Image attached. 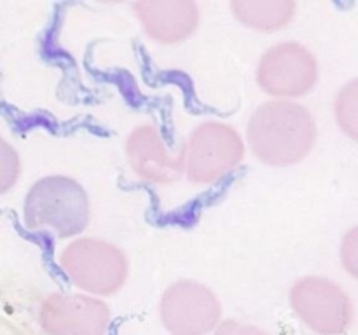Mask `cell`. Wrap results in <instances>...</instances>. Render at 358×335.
Here are the masks:
<instances>
[{
    "instance_id": "cell-1",
    "label": "cell",
    "mask_w": 358,
    "mask_h": 335,
    "mask_svg": "<svg viewBox=\"0 0 358 335\" xmlns=\"http://www.w3.org/2000/svg\"><path fill=\"white\" fill-rule=\"evenodd\" d=\"M247 135L257 159L269 166H289L311 152L317 126L303 105L278 100L268 101L254 112Z\"/></svg>"
},
{
    "instance_id": "cell-2",
    "label": "cell",
    "mask_w": 358,
    "mask_h": 335,
    "mask_svg": "<svg viewBox=\"0 0 358 335\" xmlns=\"http://www.w3.org/2000/svg\"><path fill=\"white\" fill-rule=\"evenodd\" d=\"M24 223L28 229H51L58 237H72L90 223V199L72 178H42L27 195Z\"/></svg>"
},
{
    "instance_id": "cell-3",
    "label": "cell",
    "mask_w": 358,
    "mask_h": 335,
    "mask_svg": "<svg viewBox=\"0 0 358 335\" xmlns=\"http://www.w3.org/2000/svg\"><path fill=\"white\" fill-rule=\"evenodd\" d=\"M63 271L80 290L94 295H112L128 276L124 253L107 241L83 237L63 250L59 257Z\"/></svg>"
},
{
    "instance_id": "cell-4",
    "label": "cell",
    "mask_w": 358,
    "mask_h": 335,
    "mask_svg": "<svg viewBox=\"0 0 358 335\" xmlns=\"http://www.w3.org/2000/svg\"><path fill=\"white\" fill-rule=\"evenodd\" d=\"M185 149V168L194 184H213L241 163L245 145L234 128L224 122H203L192 131Z\"/></svg>"
},
{
    "instance_id": "cell-5",
    "label": "cell",
    "mask_w": 358,
    "mask_h": 335,
    "mask_svg": "<svg viewBox=\"0 0 358 335\" xmlns=\"http://www.w3.org/2000/svg\"><path fill=\"white\" fill-rule=\"evenodd\" d=\"M290 304L306 327L320 335H343L353 320L348 295L325 278H303L290 290Z\"/></svg>"
},
{
    "instance_id": "cell-6",
    "label": "cell",
    "mask_w": 358,
    "mask_h": 335,
    "mask_svg": "<svg viewBox=\"0 0 358 335\" xmlns=\"http://www.w3.org/2000/svg\"><path fill=\"white\" fill-rule=\"evenodd\" d=\"M161 321L173 335H205L215 330L222 309L215 293L194 281H178L163 293Z\"/></svg>"
},
{
    "instance_id": "cell-7",
    "label": "cell",
    "mask_w": 358,
    "mask_h": 335,
    "mask_svg": "<svg viewBox=\"0 0 358 335\" xmlns=\"http://www.w3.org/2000/svg\"><path fill=\"white\" fill-rule=\"evenodd\" d=\"M318 79L315 56L297 42L273 45L262 56L257 68V82L276 98H297L313 89Z\"/></svg>"
},
{
    "instance_id": "cell-8",
    "label": "cell",
    "mask_w": 358,
    "mask_h": 335,
    "mask_svg": "<svg viewBox=\"0 0 358 335\" xmlns=\"http://www.w3.org/2000/svg\"><path fill=\"white\" fill-rule=\"evenodd\" d=\"M108 320L107 306L87 295L55 293L41 309V325L48 335H105Z\"/></svg>"
},
{
    "instance_id": "cell-9",
    "label": "cell",
    "mask_w": 358,
    "mask_h": 335,
    "mask_svg": "<svg viewBox=\"0 0 358 335\" xmlns=\"http://www.w3.org/2000/svg\"><path fill=\"white\" fill-rule=\"evenodd\" d=\"M129 166L140 178L152 184H173L185 168V149L168 152L159 131L152 126H140L126 142Z\"/></svg>"
},
{
    "instance_id": "cell-10",
    "label": "cell",
    "mask_w": 358,
    "mask_h": 335,
    "mask_svg": "<svg viewBox=\"0 0 358 335\" xmlns=\"http://www.w3.org/2000/svg\"><path fill=\"white\" fill-rule=\"evenodd\" d=\"M143 28L154 40L177 44L194 34L199 13L189 0H147L135 6Z\"/></svg>"
},
{
    "instance_id": "cell-11",
    "label": "cell",
    "mask_w": 358,
    "mask_h": 335,
    "mask_svg": "<svg viewBox=\"0 0 358 335\" xmlns=\"http://www.w3.org/2000/svg\"><path fill=\"white\" fill-rule=\"evenodd\" d=\"M231 10L254 30L276 31L292 21L296 3L290 0H234Z\"/></svg>"
},
{
    "instance_id": "cell-12",
    "label": "cell",
    "mask_w": 358,
    "mask_h": 335,
    "mask_svg": "<svg viewBox=\"0 0 358 335\" xmlns=\"http://www.w3.org/2000/svg\"><path fill=\"white\" fill-rule=\"evenodd\" d=\"M357 80H352L346 87H343L336 100V117L339 126L350 138L357 140Z\"/></svg>"
},
{
    "instance_id": "cell-13",
    "label": "cell",
    "mask_w": 358,
    "mask_h": 335,
    "mask_svg": "<svg viewBox=\"0 0 358 335\" xmlns=\"http://www.w3.org/2000/svg\"><path fill=\"white\" fill-rule=\"evenodd\" d=\"M21 163L16 150L0 136V195L6 194L20 177Z\"/></svg>"
},
{
    "instance_id": "cell-14",
    "label": "cell",
    "mask_w": 358,
    "mask_h": 335,
    "mask_svg": "<svg viewBox=\"0 0 358 335\" xmlns=\"http://www.w3.org/2000/svg\"><path fill=\"white\" fill-rule=\"evenodd\" d=\"M215 335H269L268 332L261 330V328L254 327V325L241 323V321H224V323L217 325Z\"/></svg>"
},
{
    "instance_id": "cell-15",
    "label": "cell",
    "mask_w": 358,
    "mask_h": 335,
    "mask_svg": "<svg viewBox=\"0 0 358 335\" xmlns=\"http://www.w3.org/2000/svg\"><path fill=\"white\" fill-rule=\"evenodd\" d=\"M343 264L352 272L357 274V229H352L343 243Z\"/></svg>"
}]
</instances>
